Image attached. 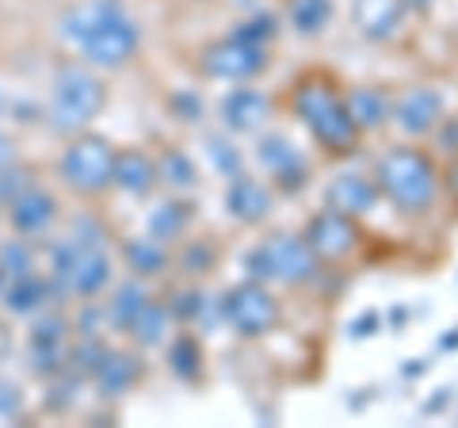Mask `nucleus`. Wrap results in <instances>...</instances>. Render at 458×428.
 <instances>
[{"mask_svg":"<svg viewBox=\"0 0 458 428\" xmlns=\"http://www.w3.org/2000/svg\"><path fill=\"white\" fill-rule=\"evenodd\" d=\"M382 188L401 210H424L436 199V168L417 150H390L378 165Z\"/></svg>","mask_w":458,"mask_h":428,"instance_id":"obj_1","label":"nucleus"},{"mask_svg":"<svg viewBox=\"0 0 458 428\" xmlns=\"http://www.w3.org/2000/svg\"><path fill=\"white\" fill-rule=\"evenodd\" d=\"M298 116L310 123V131L318 134L328 150H348L355 141V123L348 116V104L333 92L328 81H310L298 92Z\"/></svg>","mask_w":458,"mask_h":428,"instance_id":"obj_2","label":"nucleus"},{"mask_svg":"<svg viewBox=\"0 0 458 428\" xmlns=\"http://www.w3.org/2000/svg\"><path fill=\"white\" fill-rule=\"evenodd\" d=\"M77 39H81V47L89 50L96 62H104V65H119V62H126V54H131V50H134V42H138L134 27L126 23L123 16H114V12H107V16L99 20L96 27H84Z\"/></svg>","mask_w":458,"mask_h":428,"instance_id":"obj_3","label":"nucleus"},{"mask_svg":"<svg viewBox=\"0 0 458 428\" xmlns=\"http://www.w3.org/2000/svg\"><path fill=\"white\" fill-rule=\"evenodd\" d=\"M260 276H276V279H286V283H298L313 272V249H306L302 241H291V237H271L267 245L252 256Z\"/></svg>","mask_w":458,"mask_h":428,"instance_id":"obj_4","label":"nucleus"},{"mask_svg":"<svg viewBox=\"0 0 458 428\" xmlns=\"http://www.w3.org/2000/svg\"><path fill=\"white\" fill-rule=\"evenodd\" d=\"M65 173L81 188H99L111 176V150L104 141H81L65 157Z\"/></svg>","mask_w":458,"mask_h":428,"instance_id":"obj_5","label":"nucleus"},{"mask_svg":"<svg viewBox=\"0 0 458 428\" xmlns=\"http://www.w3.org/2000/svg\"><path fill=\"white\" fill-rule=\"evenodd\" d=\"M229 321L237 325L241 333H264L271 321H276V303L260 291V287H245V291H237L233 298H229Z\"/></svg>","mask_w":458,"mask_h":428,"instance_id":"obj_6","label":"nucleus"},{"mask_svg":"<svg viewBox=\"0 0 458 428\" xmlns=\"http://www.w3.org/2000/svg\"><path fill=\"white\" fill-rule=\"evenodd\" d=\"M99 107V84L84 73H65L62 89H57V116L62 123H84Z\"/></svg>","mask_w":458,"mask_h":428,"instance_id":"obj_7","label":"nucleus"},{"mask_svg":"<svg viewBox=\"0 0 458 428\" xmlns=\"http://www.w3.org/2000/svg\"><path fill=\"white\" fill-rule=\"evenodd\" d=\"M355 245V230L348 226L344 214H321L313 222V234H310V249L321 253V256H344Z\"/></svg>","mask_w":458,"mask_h":428,"instance_id":"obj_8","label":"nucleus"},{"mask_svg":"<svg viewBox=\"0 0 458 428\" xmlns=\"http://www.w3.org/2000/svg\"><path fill=\"white\" fill-rule=\"evenodd\" d=\"M397 119H401V126H405V131H412V134L428 131V126L439 119V96L428 92V89L409 92L405 99H401V107H397Z\"/></svg>","mask_w":458,"mask_h":428,"instance_id":"obj_9","label":"nucleus"},{"mask_svg":"<svg viewBox=\"0 0 458 428\" xmlns=\"http://www.w3.org/2000/svg\"><path fill=\"white\" fill-rule=\"evenodd\" d=\"M207 65H210V73H222V77H249V73H256V69L264 65V54L233 47V50H218Z\"/></svg>","mask_w":458,"mask_h":428,"instance_id":"obj_10","label":"nucleus"},{"mask_svg":"<svg viewBox=\"0 0 458 428\" xmlns=\"http://www.w3.org/2000/svg\"><path fill=\"white\" fill-rule=\"evenodd\" d=\"M229 203H233V210L241 214V218H260V214L267 210V192L252 180H237L233 192H229Z\"/></svg>","mask_w":458,"mask_h":428,"instance_id":"obj_11","label":"nucleus"},{"mask_svg":"<svg viewBox=\"0 0 458 428\" xmlns=\"http://www.w3.org/2000/svg\"><path fill=\"white\" fill-rule=\"evenodd\" d=\"M264 96H256V92H237L233 99H225V119L233 123V126H256V119H264Z\"/></svg>","mask_w":458,"mask_h":428,"instance_id":"obj_12","label":"nucleus"},{"mask_svg":"<svg viewBox=\"0 0 458 428\" xmlns=\"http://www.w3.org/2000/svg\"><path fill=\"white\" fill-rule=\"evenodd\" d=\"M370 199H375V192H370L360 176H344L336 188H333V203L340 207V214L363 210V207H370Z\"/></svg>","mask_w":458,"mask_h":428,"instance_id":"obj_13","label":"nucleus"},{"mask_svg":"<svg viewBox=\"0 0 458 428\" xmlns=\"http://www.w3.org/2000/svg\"><path fill=\"white\" fill-rule=\"evenodd\" d=\"M348 116H352V123L375 126L386 116V99L378 92H370V89H360V92H352V99H348Z\"/></svg>","mask_w":458,"mask_h":428,"instance_id":"obj_14","label":"nucleus"}]
</instances>
